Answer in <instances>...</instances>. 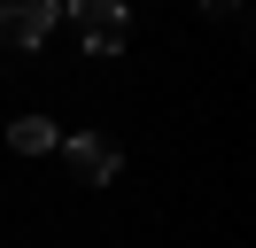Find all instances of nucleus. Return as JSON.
Listing matches in <instances>:
<instances>
[{"label": "nucleus", "instance_id": "nucleus-1", "mask_svg": "<svg viewBox=\"0 0 256 248\" xmlns=\"http://www.w3.org/2000/svg\"><path fill=\"white\" fill-rule=\"evenodd\" d=\"M62 8L78 16V39H86V54H94V62H116V54H124V39H132L124 0H62Z\"/></svg>", "mask_w": 256, "mask_h": 248}, {"label": "nucleus", "instance_id": "nucleus-3", "mask_svg": "<svg viewBox=\"0 0 256 248\" xmlns=\"http://www.w3.org/2000/svg\"><path fill=\"white\" fill-rule=\"evenodd\" d=\"M62 155H70V170H78L86 186H109V178H116V163H124V155H116V140H101V132H70V140H62Z\"/></svg>", "mask_w": 256, "mask_h": 248}, {"label": "nucleus", "instance_id": "nucleus-2", "mask_svg": "<svg viewBox=\"0 0 256 248\" xmlns=\"http://www.w3.org/2000/svg\"><path fill=\"white\" fill-rule=\"evenodd\" d=\"M54 16H62V0H0V46H47Z\"/></svg>", "mask_w": 256, "mask_h": 248}, {"label": "nucleus", "instance_id": "nucleus-4", "mask_svg": "<svg viewBox=\"0 0 256 248\" xmlns=\"http://www.w3.org/2000/svg\"><path fill=\"white\" fill-rule=\"evenodd\" d=\"M8 148H16V155H54V148H62V124H47V116H16V124H8Z\"/></svg>", "mask_w": 256, "mask_h": 248}, {"label": "nucleus", "instance_id": "nucleus-5", "mask_svg": "<svg viewBox=\"0 0 256 248\" xmlns=\"http://www.w3.org/2000/svg\"><path fill=\"white\" fill-rule=\"evenodd\" d=\"M202 8H210V16H233V8H240V0H202Z\"/></svg>", "mask_w": 256, "mask_h": 248}]
</instances>
